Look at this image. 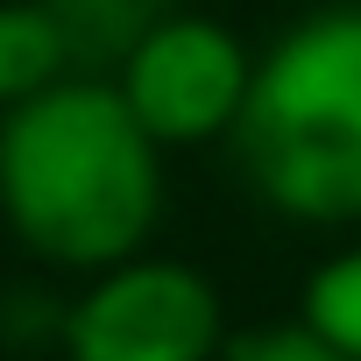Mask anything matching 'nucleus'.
Segmentation results:
<instances>
[{
  "mask_svg": "<svg viewBox=\"0 0 361 361\" xmlns=\"http://www.w3.org/2000/svg\"><path fill=\"white\" fill-rule=\"evenodd\" d=\"M248 78H255V50L241 43V29L192 8H170L163 22H149L128 43V57L106 71L114 99L163 156L227 142L241 121Z\"/></svg>",
  "mask_w": 361,
  "mask_h": 361,
  "instance_id": "4",
  "label": "nucleus"
},
{
  "mask_svg": "<svg viewBox=\"0 0 361 361\" xmlns=\"http://www.w3.org/2000/svg\"><path fill=\"white\" fill-rule=\"evenodd\" d=\"M220 361H340V354H326V347H319L298 319H283V326H248V333H227Z\"/></svg>",
  "mask_w": 361,
  "mask_h": 361,
  "instance_id": "8",
  "label": "nucleus"
},
{
  "mask_svg": "<svg viewBox=\"0 0 361 361\" xmlns=\"http://www.w3.org/2000/svg\"><path fill=\"white\" fill-rule=\"evenodd\" d=\"M43 8H50L64 50H71V71L106 78V71L128 57V43H135L149 22H163L177 0H43Z\"/></svg>",
  "mask_w": 361,
  "mask_h": 361,
  "instance_id": "5",
  "label": "nucleus"
},
{
  "mask_svg": "<svg viewBox=\"0 0 361 361\" xmlns=\"http://www.w3.org/2000/svg\"><path fill=\"white\" fill-rule=\"evenodd\" d=\"M227 333L234 326L213 276L156 248L92 269L85 290L57 312L64 361H220Z\"/></svg>",
  "mask_w": 361,
  "mask_h": 361,
  "instance_id": "3",
  "label": "nucleus"
},
{
  "mask_svg": "<svg viewBox=\"0 0 361 361\" xmlns=\"http://www.w3.org/2000/svg\"><path fill=\"white\" fill-rule=\"evenodd\" d=\"M298 326H305L326 354L361 361V241H340L333 255H319V262L305 269Z\"/></svg>",
  "mask_w": 361,
  "mask_h": 361,
  "instance_id": "7",
  "label": "nucleus"
},
{
  "mask_svg": "<svg viewBox=\"0 0 361 361\" xmlns=\"http://www.w3.org/2000/svg\"><path fill=\"white\" fill-rule=\"evenodd\" d=\"M227 142L269 213L298 227H361V0L319 8L255 50Z\"/></svg>",
  "mask_w": 361,
  "mask_h": 361,
  "instance_id": "2",
  "label": "nucleus"
},
{
  "mask_svg": "<svg viewBox=\"0 0 361 361\" xmlns=\"http://www.w3.org/2000/svg\"><path fill=\"white\" fill-rule=\"evenodd\" d=\"M71 78V50L43 0H0V114Z\"/></svg>",
  "mask_w": 361,
  "mask_h": 361,
  "instance_id": "6",
  "label": "nucleus"
},
{
  "mask_svg": "<svg viewBox=\"0 0 361 361\" xmlns=\"http://www.w3.org/2000/svg\"><path fill=\"white\" fill-rule=\"evenodd\" d=\"M163 220V149L106 78L71 71L0 114V227L36 262L92 276L142 255Z\"/></svg>",
  "mask_w": 361,
  "mask_h": 361,
  "instance_id": "1",
  "label": "nucleus"
}]
</instances>
